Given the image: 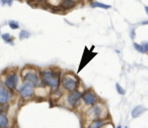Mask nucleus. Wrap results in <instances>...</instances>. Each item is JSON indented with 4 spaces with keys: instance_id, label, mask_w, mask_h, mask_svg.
<instances>
[{
    "instance_id": "1",
    "label": "nucleus",
    "mask_w": 148,
    "mask_h": 128,
    "mask_svg": "<svg viewBox=\"0 0 148 128\" xmlns=\"http://www.w3.org/2000/svg\"><path fill=\"white\" fill-rule=\"evenodd\" d=\"M41 76L43 79V82L46 85L50 86L52 88H57L59 85V74L54 71L46 70L42 71Z\"/></svg>"
},
{
    "instance_id": "2",
    "label": "nucleus",
    "mask_w": 148,
    "mask_h": 128,
    "mask_svg": "<svg viewBox=\"0 0 148 128\" xmlns=\"http://www.w3.org/2000/svg\"><path fill=\"white\" fill-rule=\"evenodd\" d=\"M62 86L65 90L69 92H73L75 91L76 87H77V81L71 75H65L62 78Z\"/></svg>"
},
{
    "instance_id": "3",
    "label": "nucleus",
    "mask_w": 148,
    "mask_h": 128,
    "mask_svg": "<svg viewBox=\"0 0 148 128\" xmlns=\"http://www.w3.org/2000/svg\"><path fill=\"white\" fill-rule=\"evenodd\" d=\"M82 98H83V100L86 104L88 106H93V104H96L97 102V98L95 96V94L91 91H87L82 95Z\"/></svg>"
},
{
    "instance_id": "4",
    "label": "nucleus",
    "mask_w": 148,
    "mask_h": 128,
    "mask_svg": "<svg viewBox=\"0 0 148 128\" xmlns=\"http://www.w3.org/2000/svg\"><path fill=\"white\" fill-rule=\"evenodd\" d=\"M17 83H18V77L15 73H12V74L8 75L6 77L5 80V85L7 86V88H9L10 90H13L14 88H16Z\"/></svg>"
},
{
    "instance_id": "5",
    "label": "nucleus",
    "mask_w": 148,
    "mask_h": 128,
    "mask_svg": "<svg viewBox=\"0 0 148 128\" xmlns=\"http://www.w3.org/2000/svg\"><path fill=\"white\" fill-rule=\"evenodd\" d=\"M33 93H34L33 86L30 85L28 83H24V85L20 89V94L22 98H29V96L33 95Z\"/></svg>"
},
{
    "instance_id": "6",
    "label": "nucleus",
    "mask_w": 148,
    "mask_h": 128,
    "mask_svg": "<svg viewBox=\"0 0 148 128\" xmlns=\"http://www.w3.org/2000/svg\"><path fill=\"white\" fill-rule=\"evenodd\" d=\"M81 98H82V94L80 93V92L73 91L67 96V100H68V104H70V106H75V104H77V102Z\"/></svg>"
},
{
    "instance_id": "7",
    "label": "nucleus",
    "mask_w": 148,
    "mask_h": 128,
    "mask_svg": "<svg viewBox=\"0 0 148 128\" xmlns=\"http://www.w3.org/2000/svg\"><path fill=\"white\" fill-rule=\"evenodd\" d=\"M24 83H28L32 86L39 85V78L34 73H27L24 76Z\"/></svg>"
},
{
    "instance_id": "8",
    "label": "nucleus",
    "mask_w": 148,
    "mask_h": 128,
    "mask_svg": "<svg viewBox=\"0 0 148 128\" xmlns=\"http://www.w3.org/2000/svg\"><path fill=\"white\" fill-rule=\"evenodd\" d=\"M10 98H11V94L9 93V91L5 88L0 87V104H7Z\"/></svg>"
},
{
    "instance_id": "9",
    "label": "nucleus",
    "mask_w": 148,
    "mask_h": 128,
    "mask_svg": "<svg viewBox=\"0 0 148 128\" xmlns=\"http://www.w3.org/2000/svg\"><path fill=\"white\" fill-rule=\"evenodd\" d=\"M133 47H134L135 49L137 51H139L140 53H145V52L148 51V41H144L141 45H138V43H133Z\"/></svg>"
},
{
    "instance_id": "10",
    "label": "nucleus",
    "mask_w": 148,
    "mask_h": 128,
    "mask_svg": "<svg viewBox=\"0 0 148 128\" xmlns=\"http://www.w3.org/2000/svg\"><path fill=\"white\" fill-rule=\"evenodd\" d=\"M146 110V108H145V106H135L134 108L132 110V112H131V116L132 117H138V116H140L141 114H142L143 112Z\"/></svg>"
},
{
    "instance_id": "11",
    "label": "nucleus",
    "mask_w": 148,
    "mask_h": 128,
    "mask_svg": "<svg viewBox=\"0 0 148 128\" xmlns=\"http://www.w3.org/2000/svg\"><path fill=\"white\" fill-rule=\"evenodd\" d=\"M8 127V117L4 113L0 112V128Z\"/></svg>"
},
{
    "instance_id": "12",
    "label": "nucleus",
    "mask_w": 148,
    "mask_h": 128,
    "mask_svg": "<svg viewBox=\"0 0 148 128\" xmlns=\"http://www.w3.org/2000/svg\"><path fill=\"white\" fill-rule=\"evenodd\" d=\"M91 7L93 8H102V9H109L111 8L110 5H107V4H104V3H100L98 1H93L91 3Z\"/></svg>"
},
{
    "instance_id": "13",
    "label": "nucleus",
    "mask_w": 148,
    "mask_h": 128,
    "mask_svg": "<svg viewBox=\"0 0 148 128\" xmlns=\"http://www.w3.org/2000/svg\"><path fill=\"white\" fill-rule=\"evenodd\" d=\"M74 5H75V3L72 0H62V2H61V6L64 9H70Z\"/></svg>"
},
{
    "instance_id": "14",
    "label": "nucleus",
    "mask_w": 148,
    "mask_h": 128,
    "mask_svg": "<svg viewBox=\"0 0 148 128\" xmlns=\"http://www.w3.org/2000/svg\"><path fill=\"white\" fill-rule=\"evenodd\" d=\"M91 113L93 114V116L95 117H99L101 115V108L99 106H95L92 110H90Z\"/></svg>"
},
{
    "instance_id": "15",
    "label": "nucleus",
    "mask_w": 148,
    "mask_h": 128,
    "mask_svg": "<svg viewBox=\"0 0 148 128\" xmlns=\"http://www.w3.org/2000/svg\"><path fill=\"white\" fill-rule=\"evenodd\" d=\"M104 124H105V122L102 121V120H95V121H93L92 122L90 128H101Z\"/></svg>"
},
{
    "instance_id": "16",
    "label": "nucleus",
    "mask_w": 148,
    "mask_h": 128,
    "mask_svg": "<svg viewBox=\"0 0 148 128\" xmlns=\"http://www.w3.org/2000/svg\"><path fill=\"white\" fill-rule=\"evenodd\" d=\"M9 26H10V28L13 29V30H17V29L19 28V24L16 22V21H10Z\"/></svg>"
},
{
    "instance_id": "17",
    "label": "nucleus",
    "mask_w": 148,
    "mask_h": 128,
    "mask_svg": "<svg viewBox=\"0 0 148 128\" xmlns=\"http://www.w3.org/2000/svg\"><path fill=\"white\" fill-rule=\"evenodd\" d=\"M20 39H27V37H30V33L28 32H26V31H22V32L20 33Z\"/></svg>"
},
{
    "instance_id": "18",
    "label": "nucleus",
    "mask_w": 148,
    "mask_h": 128,
    "mask_svg": "<svg viewBox=\"0 0 148 128\" xmlns=\"http://www.w3.org/2000/svg\"><path fill=\"white\" fill-rule=\"evenodd\" d=\"M116 88H117V91L118 92V94H120V95H124L126 91H124V90L122 89V86H120V84H117V85H116Z\"/></svg>"
},
{
    "instance_id": "19",
    "label": "nucleus",
    "mask_w": 148,
    "mask_h": 128,
    "mask_svg": "<svg viewBox=\"0 0 148 128\" xmlns=\"http://www.w3.org/2000/svg\"><path fill=\"white\" fill-rule=\"evenodd\" d=\"M2 39H3V41L9 43V41H11V35L9 33H4V35H2Z\"/></svg>"
},
{
    "instance_id": "20",
    "label": "nucleus",
    "mask_w": 148,
    "mask_h": 128,
    "mask_svg": "<svg viewBox=\"0 0 148 128\" xmlns=\"http://www.w3.org/2000/svg\"><path fill=\"white\" fill-rule=\"evenodd\" d=\"M1 2H2V4H6V3H8V4H11L12 0H1Z\"/></svg>"
},
{
    "instance_id": "21",
    "label": "nucleus",
    "mask_w": 148,
    "mask_h": 128,
    "mask_svg": "<svg viewBox=\"0 0 148 128\" xmlns=\"http://www.w3.org/2000/svg\"><path fill=\"white\" fill-rule=\"evenodd\" d=\"M131 33H130V37H132V39H134V37H135V35H134V30H131V32H130Z\"/></svg>"
},
{
    "instance_id": "22",
    "label": "nucleus",
    "mask_w": 148,
    "mask_h": 128,
    "mask_svg": "<svg viewBox=\"0 0 148 128\" xmlns=\"http://www.w3.org/2000/svg\"><path fill=\"white\" fill-rule=\"evenodd\" d=\"M145 12H146V14L148 15V6H146V7H145Z\"/></svg>"
},
{
    "instance_id": "23",
    "label": "nucleus",
    "mask_w": 148,
    "mask_h": 128,
    "mask_svg": "<svg viewBox=\"0 0 148 128\" xmlns=\"http://www.w3.org/2000/svg\"><path fill=\"white\" fill-rule=\"evenodd\" d=\"M143 25H147L148 24V21H144V22H142Z\"/></svg>"
},
{
    "instance_id": "24",
    "label": "nucleus",
    "mask_w": 148,
    "mask_h": 128,
    "mask_svg": "<svg viewBox=\"0 0 148 128\" xmlns=\"http://www.w3.org/2000/svg\"><path fill=\"white\" fill-rule=\"evenodd\" d=\"M36 1H43V0H36Z\"/></svg>"
}]
</instances>
